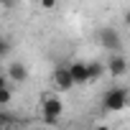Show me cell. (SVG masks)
<instances>
[{
  "mask_svg": "<svg viewBox=\"0 0 130 130\" xmlns=\"http://www.w3.org/2000/svg\"><path fill=\"white\" fill-rule=\"evenodd\" d=\"M97 38H100V46L105 51H110V54H120L122 51V36H120V31H115V28H100Z\"/></svg>",
  "mask_w": 130,
  "mask_h": 130,
  "instance_id": "obj_3",
  "label": "cell"
},
{
  "mask_svg": "<svg viewBox=\"0 0 130 130\" xmlns=\"http://www.w3.org/2000/svg\"><path fill=\"white\" fill-rule=\"evenodd\" d=\"M8 51H10V43H8V38H3V36H0V59H3Z\"/></svg>",
  "mask_w": 130,
  "mask_h": 130,
  "instance_id": "obj_10",
  "label": "cell"
},
{
  "mask_svg": "<svg viewBox=\"0 0 130 130\" xmlns=\"http://www.w3.org/2000/svg\"><path fill=\"white\" fill-rule=\"evenodd\" d=\"M94 130H112V127H110V125H97Z\"/></svg>",
  "mask_w": 130,
  "mask_h": 130,
  "instance_id": "obj_14",
  "label": "cell"
},
{
  "mask_svg": "<svg viewBox=\"0 0 130 130\" xmlns=\"http://www.w3.org/2000/svg\"><path fill=\"white\" fill-rule=\"evenodd\" d=\"M61 115H64V102L59 100V97H43V105H41V117H43V122H48V125H54V122H59L61 120Z\"/></svg>",
  "mask_w": 130,
  "mask_h": 130,
  "instance_id": "obj_2",
  "label": "cell"
},
{
  "mask_svg": "<svg viewBox=\"0 0 130 130\" xmlns=\"http://www.w3.org/2000/svg\"><path fill=\"white\" fill-rule=\"evenodd\" d=\"M5 79H10L13 84H23L28 79V67L23 61H10L8 69H5Z\"/></svg>",
  "mask_w": 130,
  "mask_h": 130,
  "instance_id": "obj_5",
  "label": "cell"
},
{
  "mask_svg": "<svg viewBox=\"0 0 130 130\" xmlns=\"http://www.w3.org/2000/svg\"><path fill=\"white\" fill-rule=\"evenodd\" d=\"M5 84H8V79H5V74H0V89H3Z\"/></svg>",
  "mask_w": 130,
  "mask_h": 130,
  "instance_id": "obj_13",
  "label": "cell"
},
{
  "mask_svg": "<svg viewBox=\"0 0 130 130\" xmlns=\"http://www.w3.org/2000/svg\"><path fill=\"white\" fill-rule=\"evenodd\" d=\"M105 72L110 74V77H125L127 74V59L122 56V54H110V61L105 64Z\"/></svg>",
  "mask_w": 130,
  "mask_h": 130,
  "instance_id": "obj_4",
  "label": "cell"
},
{
  "mask_svg": "<svg viewBox=\"0 0 130 130\" xmlns=\"http://www.w3.org/2000/svg\"><path fill=\"white\" fill-rule=\"evenodd\" d=\"M67 72H69L74 84H87V67H84V61H69Z\"/></svg>",
  "mask_w": 130,
  "mask_h": 130,
  "instance_id": "obj_7",
  "label": "cell"
},
{
  "mask_svg": "<svg viewBox=\"0 0 130 130\" xmlns=\"http://www.w3.org/2000/svg\"><path fill=\"white\" fill-rule=\"evenodd\" d=\"M102 107L107 112H122L127 107V89L125 87H110L102 97Z\"/></svg>",
  "mask_w": 130,
  "mask_h": 130,
  "instance_id": "obj_1",
  "label": "cell"
},
{
  "mask_svg": "<svg viewBox=\"0 0 130 130\" xmlns=\"http://www.w3.org/2000/svg\"><path fill=\"white\" fill-rule=\"evenodd\" d=\"M84 67H87V84L89 82H97V79H102L107 72H105V61H97V59H92V61H84Z\"/></svg>",
  "mask_w": 130,
  "mask_h": 130,
  "instance_id": "obj_8",
  "label": "cell"
},
{
  "mask_svg": "<svg viewBox=\"0 0 130 130\" xmlns=\"http://www.w3.org/2000/svg\"><path fill=\"white\" fill-rule=\"evenodd\" d=\"M38 5H41L43 10H54V8H56V0H38Z\"/></svg>",
  "mask_w": 130,
  "mask_h": 130,
  "instance_id": "obj_11",
  "label": "cell"
},
{
  "mask_svg": "<svg viewBox=\"0 0 130 130\" xmlns=\"http://www.w3.org/2000/svg\"><path fill=\"white\" fill-rule=\"evenodd\" d=\"M0 5H3L5 10H13L15 8V0H0Z\"/></svg>",
  "mask_w": 130,
  "mask_h": 130,
  "instance_id": "obj_12",
  "label": "cell"
},
{
  "mask_svg": "<svg viewBox=\"0 0 130 130\" xmlns=\"http://www.w3.org/2000/svg\"><path fill=\"white\" fill-rule=\"evenodd\" d=\"M10 102H13V89H10V87L5 84L3 89H0V105L5 107V105H10Z\"/></svg>",
  "mask_w": 130,
  "mask_h": 130,
  "instance_id": "obj_9",
  "label": "cell"
},
{
  "mask_svg": "<svg viewBox=\"0 0 130 130\" xmlns=\"http://www.w3.org/2000/svg\"><path fill=\"white\" fill-rule=\"evenodd\" d=\"M51 82H54V87H56L59 92H69V89L74 87V82H72V77H69L67 67H56V69H54V74H51Z\"/></svg>",
  "mask_w": 130,
  "mask_h": 130,
  "instance_id": "obj_6",
  "label": "cell"
},
{
  "mask_svg": "<svg viewBox=\"0 0 130 130\" xmlns=\"http://www.w3.org/2000/svg\"><path fill=\"white\" fill-rule=\"evenodd\" d=\"M33 3H38V0H33Z\"/></svg>",
  "mask_w": 130,
  "mask_h": 130,
  "instance_id": "obj_16",
  "label": "cell"
},
{
  "mask_svg": "<svg viewBox=\"0 0 130 130\" xmlns=\"http://www.w3.org/2000/svg\"><path fill=\"white\" fill-rule=\"evenodd\" d=\"M0 125H8V117L5 115H0Z\"/></svg>",
  "mask_w": 130,
  "mask_h": 130,
  "instance_id": "obj_15",
  "label": "cell"
}]
</instances>
